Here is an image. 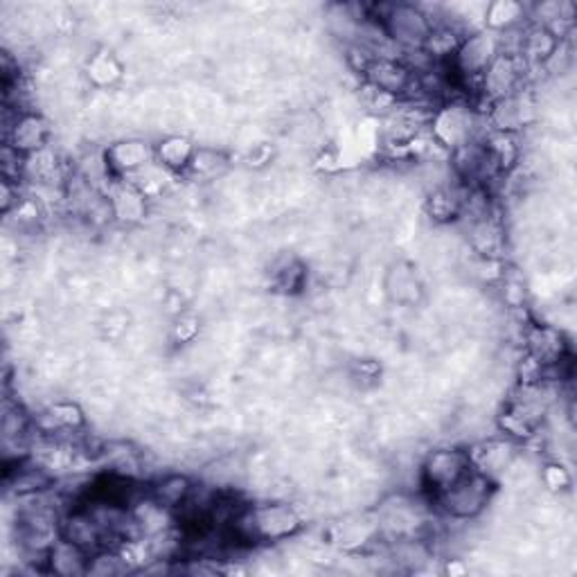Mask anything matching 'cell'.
Here are the masks:
<instances>
[{
    "label": "cell",
    "mask_w": 577,
    "mask_h": 577,
    "mask_svg": "<svg viewBox=\"0 0 577 577\" xmlns=\"http://www.w3.org/2000/svg\"><path fill=\"white\" fill-rule=\"evenodd\" d=\"M366 84L391 97H404L413 84L415 72L402 59H372L366 70Z\"/></svg>",
    "instance_id": "obj_11"
},
{
    "label": "cell",
    "mask_w": 577,
    "mask_h": 577,
    "mask_svg": "<svg viewBox=\"0 0 577 577\" xmlns=\"http://www.w3.org/2000/svg\"><path fill=\"white\" fill-rule=\"evenodd\" d=\"M50 136H53V127L42 113L23 111L16 118L14 127L5 134V145L19 151L21 157H32V153L42 151L50 145Z\"/></svg>",
    "instance_id": "obj_10"
},
{
    "label": "cell",
    "mask_w": 577,
    "mask_h": 577,
    "mask_svg": "<svg viewBox=\"0 0 577 577\" xmlns=\"http://www.w3.org/2000/svg\"><path fill=\"white\" fill-rule=\"evenodd\" d=\"M86 72H89V80L95 86L108 89L123 77V64L115 59L111 53L100 50V53L91 55V59L86 64Z\"/></svg>",
    "instance_id": "obj_19"
},
{
    "label": "cell",
    "mask_w": 577,
    "mask_h": 577,
    "mask_svg": "<svg viewBox=\"0 0 577 577\" xmlns=\"http://www.w3.org/2000/svg\"><path fill=\"white\" fill-rule=\"evenodd\" d=\"M228 170V159L226 153L219 149H210V147H199L195 159H192L189 168L185 170V174L195 176L199 181H212L217 176H221Z\"/></svg>",
    "instance_id": "obj_18"
},
{
    "label": "cell",
    "mask_w": 577,
    "mask_h": 577,
    "mask_svg": "<svg viewBox=\"0 0 577 577\" xmlns=\"http://www.w3.org/2000/svg\"><path fill=\"white\" fill-rule=\"evenodd\" d=\"M536 118V104L530 93L517 91L501 100H494L489 106V125L496 134H519L530 127Z\"/></svg>",
    "instance_id": "obj_9"
},
{
    "label": "cell",
    "mask_w": 577,
    "mask_h": 577,
    "mask_svg": "<svg viewBox=\"0 0 577 577\" xmlns=\"http://www.w3.org/2000/svg\"><path fill=\"white\" fill-rule=\"evenodd\" d=\"M302 530L300 512L282 501L249 506L233 519V532L238 540L249 544L287 542Z\"/></svg>",
    "instance_id": "obj_1"
},
{
    "label": "cell",
    "mask_w": 577,
    "mask_h": 577,
    "mask_svg": "<svg viewBox=\"0 0 577 577\" xmlns=\"http://www.w3.org/2000/svg\"><path fill=\"white\" fill-rule=\"evenodd\" d=\"M474 472L470 449L440 447L425 455L419 465V485L434 501Z\"/></svg>",
    "instance_id": "obj_3"
},
{
    "label": "cell",
    "mask_w": 577,
    "mask_h": 577,
    "mask_svg": "<svg viewBox=\"0 0 577 577\" xmlns=\"http://www.w3.org/2000/svg\"><path fill=\"white\" fill-rule=\"evenodd\" d=\"M544 483H546L549 489L562 492V489H566L570 485V474L562 465L551 463V465L544 468Z\"/></svg>",
    "instance_id": "obj_20"
},
{
    "label": "cell",
    "mask_w": 577,
    "mask_h": 577,
    "mask_svg": "<svg viewBox=\"0 0 577 577\" xmlns=\"http://www.w3.org/2000/svg\"><path fill=\"white\" fill-rule=\"evenodd\" d=\"M476 131H478V118L472 106L465 102H447L438 106L431 115L434 140L449 151H455L478 140Z\"/></svg>",
    "instance_id": "obj_6"
},
{
    "label": "cell",
    "mask_w": 577,
    "mask_h": 577,
    "mask_svg": "<svg viewBox=\"0 0 577 577\" xmlns=\"http://www.w3.org/2000/svg\"><path fill=\"white\" fill-rule=\"evenodd\" d=\"M102 159L111 176L129 178L142 174L149 165L157 163V147L142 138H125L108 145Z\"/></svg>",
    "instance_id": "obj_7"
},
{
    "label": "cell",
    "mask_w": 577,
    "mask_h": 577,
    "mask_svg": "<svg viewBox=\"0 0 577 577\" xmlns=\"http://www.w3.org/2000/svg\"><path fill=\"white\" fill-rule=\"evenodd\" d=\"M89 564L91 553L64 540V536H59L57 544L48 553V568L57 575H89Z\"/></svg>",
    "instance_id": "obj_15"
},
{
    "label": "cell",
    "mask_w": 577,
    "mask_h": 577,
    "mask_svg": "<svg viewBox=\"0 0 577 577\" xmlns=\"http://www.w3.org/2000/svg\"><path fill=\"white\" fill-rule=\"evenodd\" d=\"M153 147H157V163L168 172H185L199 149L187 136L181 134H170Z\"/></svg>",
    "instance_id": "obj_14"
},
{
    "label": "cell",
    "mask_w": 577,
    "mask_h": 577,
    "mask_svg": "<svg viewBox=\"0 0 577 577\" xmlns=\"http://www.w3.org/2000/svg\"><path fill=\"white\" fill-rule=\"evenodd\" d=\"M368 14L381 23L383 32L389 34L391 42L404 53L422 50V46L427 44V38L434 30V21L429 12L411 3L374 5L368 10Z\"/></svg>",
    "instance_id": "obj_2"
},
{
    "label": "cell",
    "mask_w": 577,
    "mask_h": 577,
    "mask_svg": "<svg viewBox=\"0 0 577 577\" xmlns=\"http://www.w3.org/2000/svg\"><path fill=\"white\" fill-rule=\"evenodd\" d=\"M526 348L528 355L542 366L557 363L568 359L564 334L551 325H528L526 330Z\"/></svg>",
    "instance_id": "obj_12"
},
{
    "label": "cell",
    "mask_w": 577,
    "mask_h": 577,
    "mask_svg": "<svg viewBox=\"0 0 577 577\" xmlns=\"http://www.w3.org/2000/svg\"><path fill=\"white\" fill-rule=\"evenodd\" d=\"M494 489H496V481L474 470L458 485H453L447 494L436 498V504L440 506L442 515H447L453 521H472L487 510V506L492 504Z\"/></svg>",
    "instance_id": "obj_4"
},
{
    "label": "cell",
    "mask_w": 577,
    "mask_h": 577,
    "mask_svg": "<svg viewBox=\"0 0 577 577\" xmlns=\"http://www.w3.org/2000/svg\"><path fill=\"white\" fill-rule=\"evenodd\" d=\"M192 489H195V483H192L185 474H168L151 485L149 496L172 512L187 501Z\"/></svg>",
    "instance_id": "obj_16"
},
{
    "label": "cell",
    "mask_w": 577,
    "mask_h": 577,
    "mask_svg": "<svg viewBox=\"0 0 577 577\" xmlns=\"http://www.w3.org/2000/svg\"><path fill=\"white\" fill-rule=\"evenodd\" d=\"M108 204L113 219H118L123 223H138L147 212L145 192L131 183H120L118 187H113Z\"/></svg>",
    "instance_id": "obj_13"
},
{
    "label": "cell",
    "mask_w": 577,
    "mask_h": 577,
    "mask_svg": "<svg viewBox=\"0 0 577 577\" xmlns=\"http://www.w3.org/2000/svg\"><path fill=\"white\" fill-rule=\"evenodd\" d=\"M483 19H485V30L494 34H504L517 30L523 23L526 8L521 3H515V0H496V3H489L485 8Z\"/></svg>",
    "instance_id": "obj_17"
},
{
    "label": "cell",
    "mask_w": 577,
    "mask_h": 577,
    "mask_svg": "<svg viewBox=\"0 0 577 577\" xmlns=\"http://www.w3.org/2000/svg\"><path fill=\"white\" fill-rule=\"evenodd\" d=\"M501 53V44H498V34L489 30H474L470 32L463 42H460L455 55L447 64L453 72L455 80L463 84L478 82L483 72L489 68L494 57Z\"/></svg>",
    "instance_id": "obj_5"
},
{
    "label": "cell",
    "mask_w": 577,
    "mask_h": 577,
    "mask_svg": "<svg viewBox=\"0 0 577 577\" xmlns=\"http://www.w3.org/2000/svg\"><path fill=\"white\" fill-rule=\"evenodd\" d=\"M526 74H528V61L521 55L498 53L481 77V91L492 102L501 100L506 95L523 91Z\"/></svg>",
    "instance_id": "obj_8"
}]
</instances>
